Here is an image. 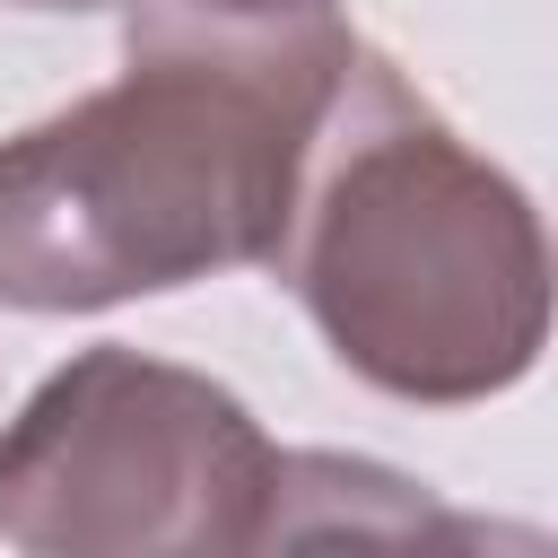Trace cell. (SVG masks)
I'll return each instance as SVG.
<instances>
[{
	"instance_id": "2",
	"label": "cell",
	"mask_w": 558,
	"mask_h": 558,
	"mask_svg": "<svg viewBox=\"0 0 558 558\" xmlns=\"http://www.w3.org/2000/svg\"><path fill=\"white\" fill-rule=\"evenodd\" d=\"M323 349L418 410L514 392L549 349V235L392 52H357L270 262Z\"/></svg>"
},
{
	"instance_id": "1",
	"label": "cell",
	"mask_w": 558,
	"mask_h": 558,
	"mask_svg": "<svg viewBox=\"0 0 558 558\" xmlns=\"http://www.w3.org/2000/svg\"><path fill=\"white\" fill-rule=\"evenodd\" d=\"M366 35L340 9L201 17L131 0L122 70L0 140V305L105 314L270 270Z\"/></svg>"
},
{
	"instance_id": "3",
	"label": "cell",
	"mask_w": 558,
	"mask_h": 558,
	"mask_svg": "<svg viewBox=\"0 0 558 558\" xmlns=\"http://www.w3.org/2000/svg\"><path fill=\"white\" fill-rule=\"evenodd\" d=\"M279 471L288 453L227 384L96 340L0 427V541L26 558L270 549Z\"/></svg>"
},
{
	"instance_id": "5",
	"label": "cell",
	"mask_w": 558,
	"mask_h": 558,
	"mask_svg": "<svg viewBox=\"0 0 558 558\" xmlns=\"http://www.w3.org/2000/svg\"><path fill=\"white\" fill-rule=\"evenodd\" d=\"M9 9H52V17H78V9H131V0H9Z\"/></svg>"
},
{
	"instance_id": "4",
	"label": "cell",
	"mask_w": 558,
	"mask_h": 558,
	"mask_svg": "<svg viewBox=\"0 0 558 558\" xmlns=\"http://www.w3.org/2000/svg\"><path fill=\"white\" fill-rule=\"evenodd\" d=\"M174 9H201V17H305V9H331V0H174Z\"/></svg>"
}]
</instances>
